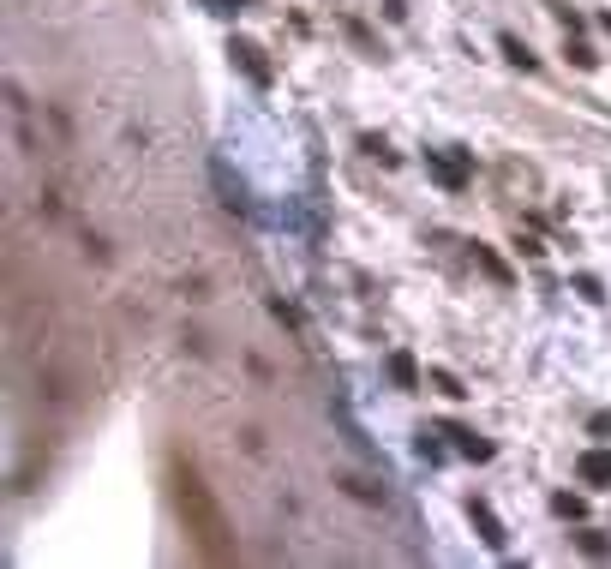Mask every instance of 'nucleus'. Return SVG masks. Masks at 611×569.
I'll return each instance as SVG.
<instances>
[{"label":"nucleus","instance_id":"f257e3e1","mask_svg":"<svg viewBox=\"0 0 611 569\" xmlns=\"http://www.w3.org/2000/svg\"><path fill=\"white\" fill-rule=\"evenodd\" d=\"M174 504H180V516H186V534L198 540V552L210 558V564H222L234 546H228V522H222V510H216V498H210V486L192 474V468H174Z\"/></svg>","mask_w":611,"mask_h":569},{"label":"nucleus","instance_id":"f03ea898","mask_svg":"<svg viewBox=\"0 0 611 569\" xmlns=\"http://www.w3.org/2000/svg\"><path fill=\"white\" fill-rule=\"evenodd\" d=\"M468 516H474V528H480V540H486L492 552H504V540H510V534H504V522L492 516V504H480V498H468Z\"/></svg>","mask_w":611,"mask_h":569},{"label":"nucleus","instance_id":"7ed1b4c3","mask_svg":"<svg viewBox=\"0 0 611 569\" xmlns=\"http://www.w3.org/2000/svg\"><path fill=\"white\" fill-rule=\"evenodd\" d=\"M426 168L438 174V186H450V192H462L468 186V168L456 162V156H444V150H426Z\"/></svg>","mask_w":611,"mask_h":569},{"label":"nucleus","instance_id":"20e7f679","mask_svg":"<svg viewBox=\"0 0 611 569\" xmlns=\"http://www.w3.org/2000/svg\"><path fill=\"white\" fill-rule=\"evenodd\" d=\"M228 54H234V66H240V72H246L252 84H270V66H264V54H258L252 42H234Z\"/></svg>","mask_w":611,"mask_h":569},{"label":"nucleus","instance_id":"39448f33","mask_svg":"<svg viewBox=\"0 0 611 569\" xmlns=\"http://www.w3.org/2000/svg\"><path fill=\"white\" fill-rule=\"evenodd\" d=\"M576 474H582L588 486H611V450H588V456L576 462Z\"/></svg>","mask_w":611,"mask_h":569},{"label":"nucleus","instance_id":"423d86ee","mask_svg":"<svg viewBox=\"0 0 611 569\" xmlns=\"http://www.w3.org/2000/svg\"><path fill=\"white\" fill-rule=\"evenodd\" d=\"M444 438H456V450H462V456H474V462H492V444H486V438H474L468 426H444Z\"/></svg>","mask_w":611,"mask_h":569},{"label":"nucleus","instance_id":"0eeeda50","mask_svg":"<svg viewBox=\"0 0 611 569\" xmlns=\"http://www.w3.org/2000/svg\"><path fill=\"white\" fill-rule=\"evenodd\" d=\"M390 378H396L402 390H414V384H420V366H414L408 354H390Z\"/></svg>","mask_w":611,"mask_h":569},{"label":"nucleus","instance_id":"6e6552de","mask_svg":"<svg viewBox=\"0 0 611 569\" xmlns=\"http://www.w3.org/2000/svg\"><path fill=\"white\" fill-rule=\"evenodd\" d=\"M342 486H348V498H360V504H378V498H384V492H378V486H366L360 474H342Z\"/></svg>","mask_w":611,"mask_h":569},{"label":"nucleus","instance_id":"1a4fd4ad","mask_svg":"<svg viewBox=\"0 0 611 569\" xmlns=\"http://www.w3.org/2000/svg\"><path fill=\"white\" fill-rule=\"evenodd\" d=\"M474 258H480V270H486V276H492V282H510V270H504V264H498V258H492V252H486V246H474Z\"/></svg>","mask_w":611,"mask_h":569},{"label":"nucleus","instance_id":"9d476101","mask_svg":"<svg viewBox=\"0 0 611 569\" xmlns=\"http://www.w3.org/2000/svg\"><path fill=\"white\" fill-rule=\"evenodd\" d=\"M552 510H558V516H570V522H576V516H582V510H588V504H582V498H570V492H558V498H552Z\"/></svg>","mask_w":611,"mask_h":569},{"label":"nucleus","instance_id":"9b49d317","mask_svg":"<svg viewBox=\"0 0 611 569\" xmlns=\"http://www.w3.org/2000/svg\"><path fill=\"white\" fill-rule=\"evenodd\" d=\"M432 384H438V390H444V396H468V390H462V378H456V372H432Z\"/></svg>","mask_w":611,"mask_h":569},{"label":"nucleus","instance_id":"f8f14e48","mask_svg":"<svg viewBox=\"0 0 611 569\" xmlns=\"http://www.w3.org/2000/svg\"><path fill=\"white\" fill-rule=\"evenodd\" d=\"M582 552H588V558H606L611 540H606V534H582Z\"/></svg>","mask_w":611,"mask_h":569},{"label":"nucleus","instance_id":"ddd939ff","mask_svg":"<svg viewBox=\"0 0 611 569\" xmlns=\"http://www.w3.org/2000/svg\"><path fill=\"white\" fill-rule=\"evenodd\" d=\"M504 54H510V60H516V66H534V54H528V48H522V42H516V36H504Z\"/></svg>","mask_w":611,"mask_h":569},{"label":"nucleus","instance_id":"4468645a","mask_svg":"<svg viewBox=\"0 0 611 569\" xmlns=\"http://www.w3.org/2000/svg\"><path fill=\"white\" fill-rule=\"evenodd\" d=\"M576 294H582V300H606V294H600V282H594V276H576Z\"/></svg>","mask_w":611,"mask_h":569},{"label":"nucleus","instance_id":"2eb2a0df","mask_svg":"<svg viewBox=\"0 0 611 569\" xmlns=\"http://www.w3.org/2000/svg\"><path fill=\"white\" fill-rule=\"evenodd\" d=\"M606 30H611V12H606Z\"/></svg>","mask_w":611,"mask_h":569}]
</instances>
